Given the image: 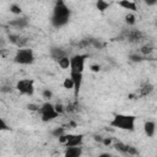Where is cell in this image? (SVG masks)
<instances>
[{"mask_svg": "<svg viewBox=\"0 0 157 157\" xmlns=\"http://www.w3.org/2000/svg\"><path fill=\"white\" fill-rule=\"evenodd\" d=\"M144 131L148 137H152L156 132V123L153 120H147L144 124Z\"/></svg>", "mask_w": 157, "mask_h": 157, "instance_id": "8fae6325", "label": "cell"}, {"mask_svg": "<svg viewBox=\"0 0 157 157\" xmlns=\"http://www.w3.org/2000/svg\"><path fill=\"white\" fill-rule=\"evenodd\" d=\"M141 38H142V33L140 31H137V29L130 31L128 33V39L130 42H139V40H141Z\"/></svg>", "mask_w": 157, "mask_h": 157, "instance_id": "9a60e30c", "label": "cell"}, {"mask_svg": "<svg viewBox=\"0 0 157 157\" xmlns=\"http://www.w3.org/2000/svg\"><path fill=\"white\" fill-rule=\"evenodd\" d=\"M97 157H112V155H110V153H107V152H104V153H101V155H98Z\"/></svg>", "mask_w": 157, "mask_h": 157, "instance_id": "1f68e13d", "label": "cell"}, {"mask_svg": "<svg viewBox=\"0 0 157 157\" xmlns=\"http://www.w3.org/2000/svg\"><path fill=\"white\" fill-rule=\"evenodd\" d=\"M9 39H10V42H11L12 44H15L18 49H20V48H26L25 45L27 44V38H23V37L18 36V34H11V36L9 37Z\"/></svg>", "mask_w": 157, "mask_h": 157, "instance_id": "9c48e42d", "label": "cell"}, {"mask_svg": "<svg viewBox=\"0 0 157 157\" xmlns=\"http://www.w3.org/2000/svg\"><path fill=\"white\" fill-rule=\"evenodd\" d=\"M63 86H64V88H67V90H74V82H72V80H71L70 77H67V78H65V80H64Z\"/></svg>", "mask_w": 157, "mask_h": 157, "instance_id": "603a6c76", "label": "cell"}, {"mask_svg": "<svg viewBox=\"0 0 157 157\" xmlns=\"http://www.w3.org/2000/svg\"><path fill=\"white\" fill-rule=\"evenodd\" d=\"M1 91H4V92H11V87H9V86L2 87V88H1Z\"/></svg>", "mask_w": 157, "mask_h": 157, "instance_id": "d6a6232c", "label": "cell"}, {"mask_svg": "<svg viewBox=\"0 0 157 157\" xmlns=\"http://www.w3.org/2000/svg\"><path fill=\"white\" fill-rule=\"evenodd\" d=\"M90 69H91V71H93V72H98V71L101 70V65H97V64H92V65L90 66Z\"/></svg>", "mask_w": 157, "mask_h": 157, "instance_id": "83f0119b", "label": "cell"}, {"mask_svg": "<svg viewBox=\"0 0 157 157\" xmlns=\"http://www.w3.org/2000/svg\"><path fill=\"white\" fill-rule=\"evenodd\" d=\"M70 78L74 82V92H75V97H77L80 90H81V85H82V74L80 72H71L70 71Z\"/></svg>", "mask_w": 157, "mask_h": 157, "instance_id": "ba28073f", "label": "cell"}, {"mask_svg": "<svg viewBox=\"0 0 157 157\" xmlns=\"http://www.w3.org/2000/svg\"><path fill=\"white\" fill-rule=\"evenodd\" d=\"M54 109L58 114H63L65 112V107L61 104V103H58V104H54Z\"/></svg>", "mask_w": 157, "mask_h": 157, "instance_id": "d4e9b609", "label": "cell"}, {"mask_svg": "<svg viewBox=\"0 0 157 157\" xmlns=\"http://www.w3.org/2000/svg\"><path fill=\"white\" fill-rule=\"evenodd\" d=\"M38 112H39L40 118H42L43 121H50V120L55 119V118L59 115V114L55 112V109H54V104H52L50 102L43 103V104L39 107Z\"/></svg>", "mask_w": 157, "mask_h": 157, "instance_id": "277c9868", "label": "cell"}, {"mask_svg": "<svg viewBox=\"0 0 157 157\" xmlns=\"http://www.w3.org/2000/svg\"><path fill=\"white\" fill-rule=\"evenodd\" d=\"M13 60L20 65H31L34 61V53L31 48H20L17 49Z\"/></svg>", "mask_w": 157, "mask_h": 157, "instance_id": "3957f363", "label": "cell"}, {"mask_svg": "<svg viewBox=\"0 0 157 157\" xmlns=\"http://www.w3.org/2000/svg\"><path fill=\"white\" fill-rule=\"evenodd\" d=\"M10 26L17 27V28H25L28 26V20L27 17H18V18H13L12 21H10Z\"/></svg>", "mask_w": 157, "mask_h": 157, "instance_id": "7c38bea8", "label": "cell"}, {"mask_svg": "<svg viewBox=\"0 0 157 157\" xmlns=\"http://www.w3.org/2000/svg\"><path fill=\"white\" fill-rule=\"evenodd\" d=\"M118 5L120 7H124L125 10H131V11H136L137 10V6H136V2L135 1L121 0V1H118Z\"/></svg>", "mask_w": 157, "mask_h": 157, "instance_id": "5bb4252c", "label": "cell"}, {"mask_svg": "<svg viewBox=\"0 0 157 157\" xmlns=\"http://www.w3.org/2000/svg\"><path fill=\"white\" fill-rule=\"evenodd\" d=\"M10 130V126L6 124V121L0 117V131H7Z\"/></svg>", "mask_w": 157, "mask_h": 157, "instance_id": "cb8c5ba5", "label": "cell"}, {"mask_svg": "<svg viewBox=\"0 0 157 157\" xmlns=\"http://www.w3.org/2000/svg\"><path fill=\"white\" fill-rule=\"evenodd\" d=\"M152 50H153V48H152L151 45H145V47L141 48V53H142V54H148V53H151Z\"/></svg>", "mask_w": 157, "mask_h": 157, "instance_id": "484cf974", "label": "cell"}, {"mask_svg": "<svg viewBox=\"0 0 157 157\" xmlns=\"http://www.w3.org/2000/svg\"><path fill=\"white\" fill-rule=\"evenodd\" d=\"M16 90L21 94L32 96L34 93V81L32 78H23L16 83Z\"/></svg>", "mask_w": 157, "mask_h": 157, "instance_id": "8992f818", "label": "cell"}, {"mask_svg": "<svg viewBox=\"0 0 157 157\" xmlns=\"http://www.w3.org/2000/svg\"><path fill=\"white\" fill-rule=\"evenodd\" d=\"M66 141L65 146L66 147H76V146H82L83 142V135L82 134H65Z\"/></svg>", "mask_w": 157, "mask_h": 157, "instance_id": "52a82bcc", "label": "cell"}, {"mask_svg": "<svg viewBox=\"0 0 157 157\" xmlns=\"http://www.w3.org/2000/svg\"><path fill=\"white\" fill-rule=\"evenodd\" d=\"M130 60H132V61H141L142 58L139 56V55H130Z\"/></svg>", "mask_w": 157, "mask_h": 157, "instance_id": "f546056e", "label": "cell"}, {"mask_svg": "<svg viewBox=\"0 0 157 157\" xmlns=\"http://www.w3.org/2000/svg\"><path fill=\"white\" fill-rule=\"evenodd\" d=\"M94 140L102 144V140H103V137H102V136H97V135H96V136H94Z\"/></svg>", "mask_w": 157, "mask_h": 157, "instance_id": "836d02e7", "label": "cell"}, {"mask_svg": "<svg viewBox=\"0 0 157 157\" xmlns=\"http://www.w3.org/2000/svg\"><path fill=\"white\" fill-rule=\"evenodd\" d=\"M114 148H115L117 151H119L120 153H123V155H128L129 145H126V144H123V142L118 141V142H115V144H114Z\"/></svg>", "mask_w": 157, "mask_h": 157, "instance_id": "2e32d148", "label": "cell"}, {"mask_svg": "<svg viewBox=\"0 0 157 157\" xmlns=\"http://www.w3.org/2000/svg\"><path fill=\"white\" fill-rule=\"evenodd\" d=\"M87 55L86 54H76L70 58V71L71 72H83L85 69V61Z\"/></svg>", "mask_w": 157, "mask_h": 157, "instance_id": "5b68a950", "label": "cell"}, {"mask_svg": "<svg viewBox=\"0 0 157 157\" xmlns=\"http://www.w3.org/2000/svg\"><path fill=\"white\" fill-rule=\"evenodd\" d=\"M52 135L54 137H60L63 135H65V128H55L53 131H52Z\"/></svg>", "mask_w": 157, "mask_h": 157, "instance_id": "ffe728a7", "label": "cell"}, {"mask_svg": "<svg viewBox=\"0 0 157 157\" xmlns=\"http://www.w3.org/2000/svg\"><path fill=\"white\" fill-rule=\"evenodd\" d=\"M102 144H103L104 146H109V145L112 144V139H110V137H103Z\"/></svg>", "mask_w": 157, "mask_h": 157, "instance_id": "f1b7e54d", "label": "cell"}, {"mask_svg": "<svg viewBox=\"0 0 157 157\" xmlns=\"http://www.w3.org/2000/svg\"><path fill=\"white\" fill-rule=\"evenodd\" d=\"M135 121H136V118L134 115L117 114V115H114L113 120L110 121V125L113 128H117V129H120V130L134 131L135 130Z\"/></svg>", "mask_w": 157, "mask_h": 157, "instance_id": "7a4b0ae2", "label": "cell"}, {"mask_svg": "<svg viewBox=\"0 0 157 157\" xmlns=\"http://www.w3.org/2000/svg\"><path fill=\"white\" fill-rule=\"evenodd\" d=\"M50 56L58 61L59 59H61V58H64V56H67V54H66V52L63 50L61 48H52V49H50Z\"/></svg>", "mask_w": 157, "mask_h": 157, "instance_id": "4fadbf2b", "label": "cell"}, {"mask_svg": "<svg viewBox=\"0 0 157 157\" xmlns=\"http://www.w3.org/2000/svg\"><path fill=\"white\" fill-rule=\"evenodd\" d=\"M82 155V147L76 146V147H66L64 152V157H81Z\"/></svg>", "mask_w": 157, "mask_h": 157, "instance_id": "30bf717a", "label": "cell"}, {"mask_svg": "<svg viewBox=\"0 0 157 157\" xmlns=\"http://www.w3.org/2000/svg\"><path fill=\"white\" fill-rule=\"evenodd\" d=\"M125 22H126L128 25H130V26L135 25V22H136V17H135V15H134V13H128V15L125 16Z\"/></svg>", "mask_w": 157, "mask_h": 157, "instance_id": "44dd1931", "label": "cell"}, {"mask_svg": "<svg viewBox=\"0 0 157 157\" xmlns=\"http://www.w3.org/2000/svg\"><path fill=\"white\" fill-rule=\"evenodd\" d=\"M70 15H71V11H70V9L65 1H63V0L56 1L54 5V9H53L52 20H50L52 26L55 28L64 27L69 22Z\"/></svg>", "mask_w": 157, "mask_h": 157, "instance_id": "6da1fadb", "label": "cell"}, {"mask_svg": "<svg viewBox=\"0 0 157 157\" xmlns=\"http://www.w3.org/2000/svg\"><path fill=\"white\" fill-rule=\"evenodd\" d=\"M58 64L61 69H70V58L69 56H64L61 59L58 60Z\"/></svg>", "mask_w": 157, "mask_h": 157, "instance_id": "e0dca14e", "label": "cell"}, {"mask_svg": "<svg viewBox=\"0 0 157 157\" xmlns=\"http://www.w3.org/2000/svg\"><path fill=\"white\" fill-rule=\"evenodd\" d=\"M10 11H11L12 13H15V15H20V13L22 12L21 6L17 5V4H11V5H10Z\"/></svg>", "mask_w": 157, "mask_h": 157, "instance_id": "7402d4cb", "label": "cell"}, {"mask_svg": "<svg viewBox=\"0 0 157 157\" xmlns=\"http://www.w3.org/2000/svg\"><path fill=\"white\" fill-rule=\"evenodd\" d=\"M28 109H29V110H38L39 107H38L37 104H28Z\"/></svg>", "mask_w": 157, "mask_h": 157, "instance_id": "4dcf8cb0", "label": "cell"}, {"mask_svg": "<svg viewBox=\"0 0 157 157\" xmlns=\"http://www.w3.org/2000/svg\"><path fill=\"white\" fill-rule=\"evenodd\" d=\"M43 97L47 98V99H50V98L53 97V92H52L50 90H44V91H43Z\"/></svg>", "mask_w": 157, "mask_h": 157, "instance_id": "4316f807", "label": "cell"}, {"mask_svg": "<svg viewBox=\"0 0 157 157\" xmlns=\"http://www.w3.org/2000/svg\"><path fill=\"white\" fill-rule=\"evenodd\" d=\"M140 90H141V96H146V94H148V93H151L153 91V86L147 83V85H144Z\"/></svg>", "mask_w": 157, "mask_h": 157, "instance_id": "d6986e66", "label": "cell"}, {"mask_svg": "<svg viewBox=\"0 0 157 157\" xmlns=\"http://www.w3.org/2000/svg\"><path fill=\"white\" fill-rule=\"evenodd\" d=\"M109 2H107V1H104V0H98L97 2H96V6H97V9L99 10V11H105L108 7H109Z\"/></svg>", "mask_w": 157, "mask_h": 157, "instance_id": "ac0fdd59", "label": "cell"}]
</instances>
